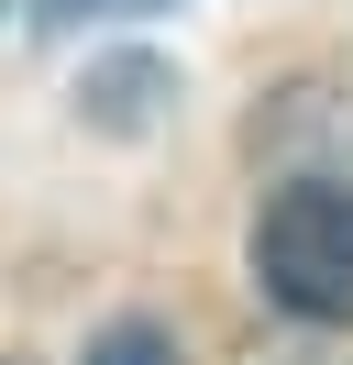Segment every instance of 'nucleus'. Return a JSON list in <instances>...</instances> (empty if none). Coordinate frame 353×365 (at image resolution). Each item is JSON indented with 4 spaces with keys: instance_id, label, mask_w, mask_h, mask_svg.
Wrapping results in <instances>:
<instances>
[{
    "instance_id": "nucleus-1",
    "label": "nucleus",
    "mask_w": 353,
    "mask_h": 365,
    "mask_svg": "<svg viewBox=\"0 0 353 365\" xmlns=\"http://www.w3.org/2000/svg\"><path fill=\"white\" fill-rule=\"evenodd\" d=\"M254 277H265L276 310L320 321V332L353 321V188H331V178L276 188L265 222H254Z\"/></svg>"
},
{
    "instance_id": "nucleus-2",
    "label": "nucleus",
    "mask_w": 353,
    "mask_h": 365,
    "mask_svg": "<svg viewBox=\"0 0 353 365\" xmlns=\"http://www.w3.org/2000/svg\"><path fill=\"white\" fill-rule=\"evenodd\" d=\"M88 365H176V343L154 332V321H110V332L88 343Z\"/></svg>"
}]
</instances>
